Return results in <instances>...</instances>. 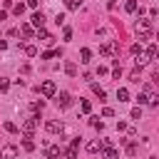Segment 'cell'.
<instances>
[{
    "instance_id": "cell-1",
    "label": "cell",
    "mask_w": 159,
    "mask_h": 159,
    "mask_svg": "<svg viewBox=\"0 0 159 159\" xmlns=\"http://www.w3.org/2000/svg\"><path fill=\"white\" fill-rule=\"evenodd\" d=\"M134 30H137L139 40H149V35H152V20H137Z\"/></svg>"
},
{
    "instance_id": "cell-2",
    "label": "cell",
    "mask_w": 159,
    "mask_h": 159,
    "mask_svg": "<svg viewBox=\"0 0 159 159\" xmlns=\"http://www.w3.org/2000/svg\"><path fill=\"white\" fill-rule=\"evenodd\" d=\"M117 52H119V45H117L114 40H109V42H104V45L99 47V55H102V57H114Z\"/></svg>"
},
{
    "instance_id": "cell-3",
    "label": "cell",
    "mask_w": 159,
    "mask_h": 159,
    "mask_svg": "<svg viewBox=\"0 0 159 159\" xmlns=\"http://www.w3.org/2000/svg\"><path fill=\"white\" fill-rule=\"evenodd\" d=\"M37 92H40L42 97H55V92H57V84H55L52 80H45V82L37 87Z\"/></svg>"
},
{
    "instance_id": "cell-4",
    "label": "cell",
    "mask_w": 159,
    "mask_h": 159,
    "mask_svg": "<svg viewBox=\"0 0 159 159\" xmlns=\"http://www.w3.org/2000/svg\"><path fill=\"white\" fill-rule=\"evenodd\" d=\"M45 129H47L50 134H62V132H65V124L57 122V119H50V122H45Z\"/></svg>"
},
{
    "instance_id": "cell-5",
    "label": "cell",
    "mask_w": 159,
    "mask_h": 159,
    "mask_svg": "<svg viewBox=\"0 0 159 159\" xmlns=\"http://www.w3.org/2000/svg\"><path fill=\"white\" fill-rule=\"evenodd\" d=\"M15 157H17V147L15 144H5L0 149V159H15Z\"/></svg>"
},
{
    "instance_id": "cell-6",
    "label": "cell",
    "mask_w": 159,
    "mask_h": 159,
    "mask_svg": "<svg viewBox=\"0 0 159 159\" xmlns=\"http://www.w3.org/2000/svg\"><path fill=\"white\" fill-rule=\"evenodd\" d=\"M37 119H40L37 114L30 117V119H25V122H22V132H25V134H32V132L37 129Z\"/></svg>"
},
{
    "instance_id": "cell-7",
    "label": "cell",
    "mask_w": 159,
    "mask_h": 159,
    "mask_svg": "<svg viewBox=\"0 0 159 159\" xmlns=\"http://www.w3.org/2000/svg\"><path fill=\"white\" fill-rule=\"evenodd\" d=\"M70 104H72V94H70V92H60V94H57V107L67 109Z\"/></svg>"
},
{
    "instance_id": "cell-8",
    "label": "cell",
    "mask_w": 159,
    "mask_h": 159,
    "mask_svg": "<svg viewBox=\"0 0 159 159\" xmlns=\"http://www.w3.org/2000/svg\"><path fill=\"white\" fill-rule=\"evenodd\" d=\"M37 37H40L42 42H47V45H52V42H55V37H52V35H50L45 27H40V30H37Z\"/></svg>"
},
{
    "instance_id": "cell-9",
    "label": "cell",
    "mask_w": 159,
    "mask_h": 159,
    "mask_svg": "<svg viewBox=\"0 0 159 159\" xmlns=\"http://www.w3.org/2000/svg\"><path fill=\"white\" fill-rule=\"evenodd\" d=\"M42 25H45V15H42V12H35V15H32V27L40 30Z\"/></svg>"
},
{
    "instance_id": "cell-10",
    "label": "cell",
    "mask_w": 159,
    "mask_h": 159,
    "mask_svg": "<svg viewBox=\"0 0 159 159\" xmlns=\"http://www.w3.org/2000/svg\"><path fill=\"white\" fill-rule=\"evenodd\" d=\"M80 57H82L80 62H82V65H87V62L92 60V50H89V47H82V50H80Z\"/></svg>"
},
{
    "instance_id": "cell-11",
    "label": "cell",
    "mask_w": 159,
    "mask_h": 159,
    "mask_svg": "<svg viewBox=\"0 0 159 159\" xmlns=\"http://www.w3.org/2000/svg\"><path fill=\"white\" fill-rule=\"evenodd\" d=\"M144 55H147V57H149V60H157V57H159V45H149V47H147V52H144Z\"/></svg>"
},
{
    "instance_id": "cell-12",
    "label": "cell",
    "mask_w": 159,
    "mask_h": 159,
    "mask_svg": "<svg viewBox=\"0 0 159 159\" xmlns=\"http://www.w3.org/2000/svg\"><path fill=\"white\" fill-rule=\"evenodd\" d=\"M20 35H22V37H27V40H30V37H32V35H35V30H32V25H20Z\"/></svg>"
},
{
    "instance_id": "cell-13",
    "label": "cell",
    "mask_w": 159,
    "mask_h": 159,
    "mask_svg": "<svg viewBox=\"0 0 159 159\" xmlns=\"http://www.w3.org/2000/svg\"><path fill=\"white\" fill-rule=\"evenodd\" d=\"M62 154V149L60 147H47V159H57Z\"/></svg>"
},
{
    "instance_id": "cell-14",
    "label": "cell",
    "mask_w": 159,
    "mask_h": 159,
    "mask_svg": "<svg viewBox=\"0 0 159 159\" xmlns=\"http://www.w3.org/2000/svg\"><path fill=\"white\" fill-rule=\"evenodd\" d=\"M102 154H104V159H117V157H119V152H117V149H112V147L102 149Z\"/></svg>"
},
{
    "instance_id": "cell-15",
    "label": "cell",
    "mask_w": 159,
    "mask_h": 159,
    "mask_svg": "<svg viewBox=\"0 0 159 159\" xmlns=\"http://www.w3.org/2000/svg\"><path fill=\"white\" fill-rule=\"evenodd\" d=\"M117 99H119V102H129V92H127L124 87H119V89H117Z\"/></svg>"
},
{
    "instance_id": "cell-16",
    "label": "cell",
    "mask_w": 159,
    "mask_h": 159,
    "mask_svg": "<svg viewBox=\"0 0 159 159\" xmlns=\"http://www.w3.org/2000/svg\"><path fill=\"white\" fill-rule=\"evenodd\" d=\"M65 72H67L70 77H75V75H77V65H75V62H67V65H65Z\"/></svg>"
},
{
    "instance_id": "cell-17",
    "label": "cell",
    "mask_w": 159,
    "mask_h": 159,
    "mask_svg": "<svg viewBox=\"0 0 159 159\" xmlns=\"http://www.w3.org/2000/svg\"><path fill=\"white\" fill-rule=\"evenodd\" d=\"M22 149H25V152H32V149H35V142L30 139V134L25 137V142H22Z\"/></svg>"
},
{
    "instance_id": "cell-18",
    "label": "cell",
    "mask_w": 159,
    "mask_h": 159,
    "mask_svg": "<svg viewBox=\"0 0 159 159\" xmlns=\"http://www.w3.org/2000/svg\"><path fill=\"white\" fill-rule=\"evenodd\" d=\"M99 149H102V142H89V144H87V152H89V154H94V152H99Z\"/></svg>"
},
{
    "instance_id": "cell-19",
    "label": "cell",
    "mask_w": 159,
    "mask_h": 159,
    "mask_svg": "<svg viewBox=\"0 0 159 159\" xmlns=\"http://www.w3.org/2000/svg\"><path fill=\"white\" fill-rule=\"evenodd\" d=\"M124 10L127 12H137V0H127L124 2Z\"/></svg>"
},
{
    "instance_id": "cell-20",
    "label": "cell",
    "mask_w": 159,
    "mask_h": 159,
    "mask_svg": "<svg viewBox=\"0 0 159 159\" xmlns=\"http://www.w3.org/2000/svg\"><path fill=\"white\" fill-rule=\"evenodd\" d=\"M92 92H94V94H97V97H99V102H102V99H104V97H107V94H104V89H102V87H99V84H92Z\"/></svg>"
},
{
    "instance_id": "cell-21",
    "label": "cell",
    "mask_w": 159,
    "mask_h": 159,
    "mask_svg": "<svg viewBox=\"0 0 159 159\" xmlns=\"http://www.w3.org/2000/svg\"><path fill=\"white\" fill-rule=\"evenodd\" d=\"M57 55H60V50H47V52H42V60H52Z\"/></svg>"
},
{
    "instance_id": "cell-22",
    "label": "cell",
    "mask_w": 159,
    "mask_h": 159,
    "mask_svg": "<svg viewBox=\"0 0 159 159\" xmlns=\"http://www.w3.org/2000/svg\"><path fill=\"white\" fill-rule=\"evenodd\" d=\"M80 109H82L84 114H89V109H92V104H89V99H82V102H80Z\"/></svg>"
},
{
    "instance_id": "cell-23",
    "label": "cell",
    "mask_w": 159,
    "mask_h": 159,
    "mask_svg": "<svg viewBox=\"0 0 159 159\" xmlns=\"http://www.w3.org/2000/svg\"><path fill=\"white\" fill-rule=\"evenodd\" d=\"M89 124H92V127H94V129H99V132H102V129H104V124H102V122H99V117H92V119H89Z\"/></svg>"
},
{
    "instance_id": "cell-24",
    "label": "cell",
    "mask_w": 159,
    "mask_h": 159,
    "mask_svg": "<svg viewBox=\"0 0 159 159\" xmlns=\"http://www.w3.org/2000/svg\"><path fill=\"white\" fill-rule=\"evenodd\" d=\"M82 0H67V10H80Z\"/></svg>"
},
{
    "instance_id": "cell-25",
    "label": "cell",
    "mask_w": 159,
    "mask_h": 159,
    "mask_svg": "<svg viewBox=\"0 0 159 159\" xmlns=\"http://www.w3.org/2000/svg\"><path fill=\"white\" fill-rule=\"evenodd\" d=\"M25 7H27V5H22V2H17V5H15V7H12V12H15V15H17V17H20V15H22V12H25Z\"/></svg>"
},
{
    "instance_id": "cell-26",
    "label": "cell",
    "mask_w": 159,
    "mask_h": 159,
    "mask_svg": "<svg viewBox=\"0 0 159 159\" xmlns=\"http://www.w3.org/2000/svg\"><path fill=\"white\" fill-rule=\"evenodd\" d=\"M129 52H132L134 57H137V55H142V45H139V42H134V45L129 47Z\"/></svg>"
},
{
    "instance_id": "cell-27",
    "label": "cell",
    "mask_w": 159,
    "mask_h": 159,
    "mask_svg": "<svg viewBox=\"0 0 159 159\" xmlns=\"http://www.w3.org/2000/svg\"><path fill=\"white\" fill-rule=\"evenodd\" d=\"M2 127H5V132H10V134H17V127H15L12 122H5Z\"/></svg>"
},
{
    "instance_id": "cell-28",
    "label": "cell",
    "mask_w": 159,
    "mask_h": 159,
    "mask_svg": "<svg viewBox=\"0 0 159 159\" xmlns=\"http://www.w3.org/2000/svg\"><path fill=\"white\" fill-rule=\"evenodd\" d=\"M25 55L35 57V55H37V47H35V45H27V47H25Z\"/></svg>"
},
{
    "instance_id": "cell-29",
    "label": "cell",
    "mask_w": 159,
    "mask_h": 159,
    "mask_svg": "<svg viewBox=\"0 0 159 159\" xmlns=\"http://www.w3.org/2000/svg\"><path fill=\"white\" fill-rule=\"evenodd\" d=\"M129 80H132V82H139V70H132V72H129Z\"/></svg>"
},
{
    "instance_id": "cell-30",
    "label": "cell",
    "mask_w": 159,
    "mask_h": 159,
    "mask_svg": "<svg viewBox=\"0 0 159 159\" xmlns=\"http://www.w3.org/2000/svg\"><path fill=\"white\" fill-rule=\"evenodd\" d=\"M102 117H114V109H112V107H104V109H102Z\"/></svg>"
},
{
    "instance_id": "cell-31",
    "label": "cell",
    "mask_w": 159,
    "mask_h": 159,
    "mask_svg": "<svg viewBox=\"0 0 159 159\" xmlns=\"http://www.w3.org/2000/svg\"><path fill=\"white\" fill-rule=\"evenodd\" d=\"M132 119H142V109H139V107L132 109Z\"/></svg>"
},
{
    "instance_id": "cell-32",
    "label": "cell",
    "mask_w": 159,
    "mask_h": 159,
    "mask_svg": "<svg viewBox=\"0 0 159 159\" xmlns=\"http://www.w3.org/2000/svg\"><path fill=\"white\" fill-rule=\"evenodd\" d=\"M127 154L134 157V154H137V144H127Z\"/></svg>"
},
{
    "instance_id": "cell-33",
    "label": "cell",
    "mask_w": 159,
    "mask_h": 159,
    "mask_svg": "<svg viewBox=\"0 0 159 159\" xmlns=\"http://www.w3.org/2000/svg\"><path fill=\"white\" fill-rule=\"evenodd\" d=\"M55 22H57V25H62V22H65V15H62V12H57V15H55Z\"/></svg>"
},
{
    "instance_id": "cell-34",
    "label": "cell",
    "mask_w": 159,
    "mask_h": 159,
    "mask_svg": "<svg viewBox=\"0 0 159 159\" xmlns=\"http://www.w3.org/2000/svg\"><path fill=\"white\" fill-rule=\"evenodd\" d=\"M62 37H65V40H70V37H72V27H65V32H62Z\"/></svg>"
},
{
    "instance_id": "cell-35",
    "label": "cell",
    "mask_w": 159,
    "mask_h": 159,
    "mask_svg": "<svg viewBox=\"0 0 159 159\" xmlns=\"http://www.w3.org/2000/svg\"><path fill=\"white\" fill-rule=\"evenodd\" d=\"M157 102H159V97H157V94H152V97H149V104H152V107H157Z\"/></svg>"
},
{
    "instance_id": "cell-36",
    "label": "cell",
    "mask_w": 159,
    "mask_h": 159,
    "mask_svg": "<svg viewBox=\"0 0 159 159\" xmlns=\"http://www.w3.org/2000/svg\"><path fill=\"white\" fill-rule=\"evenodd\" d=\"M5 17H7V12H5V10H0V22H2Z\"/></svg>"
},
{
    "instance_id": "cell-37",
    "label": "cell",
    "mask_w": 159,
    "mask_h": 159,
    "mask_svg": "<svg viewBox=\"0 0 159 159\" xmlns=\"http://www.w3.org/2000/svg\"><path fill=\"white\" fill-rule=\"evenodd\" d=\"M5 47H7V42H5V40H0V52H2Z\"/></svg>"
},
{
    "instance_id": "cell-38",
    "label": "cell",
    "mask_w": 159,
    "mask_h": 159,
    "mask_svg": "<svg viewBox=\"0 0 159 159\" xmlns=\"http://www.w3.org/2000/svg\"><path fill=\"white\" fill-rule=\"evenodd\" d=\"M157 2H159V0H157Z\"/></svg>"
}]
</instances>
